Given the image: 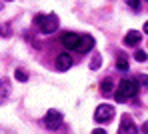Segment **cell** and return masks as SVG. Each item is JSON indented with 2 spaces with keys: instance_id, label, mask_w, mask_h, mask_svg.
I'll return each mask as SVG.
<instances>
[{
  "instance_id": "obj_12",
  "label": "cell",
  "mask_w": 148,
  "mask_h": 134,
  "mask_svg": "<svg viewBox=\"0 0 148 134\" xmlns=\"http://www.w3.org/2000/svg\"><path fill=\"white\" fill-rule=\"evenodd\" d=\"M116 68H118V70H128V58H126L124 54L118 56V60H116Z\"/></svg>"
},
{
  "instance_id": "obj_19",
  "label": "cell",
  "mask_w": 148,
  "mask_h": 134,
  "mask_svg": "<svg viewBox=\"0 0 148 134\" xmlns=\"http://www.w3.org/2000/svg\"><path fill=\"white\" fill-rule=\"evenodd\" d=\"M92 134H106L104 128H96V130H92Z\"/></svg>"
},
{
  "instance_id": "obj_14",
  "label": "cell",
  "mask_w": 148,
  "mask_h": 134,
  "mask_svg": "<svg viewBox=\"0 0 148 134\" xmlns=\"http://www.w3.org/2000/svg\"><path fill=\"white\" fill-rule=\"evenodd\" d=\"M16 80L26 82V80H28V72H26V70H22V68H16Z\"/></svg>"
},
{
  "instance_id": "obj_13",
  "label": "cell",
  "mask_w": 148,
  "mask_h": 134,
  "mask_svg": "<svg viewBox=\"0 0 148 134\" xmlns=\"http://www.w3.org/2000/svg\"><path fill=\"white\" fill-rule=\"evenodd\" d=\"M100 60H102L100 54H94V56H92V62H90V68H92V70H98L100 68V64H102Z\"/></svg>"
},
{
  "instance_id": "obj_1",
  "label": "cell",
  "mask_w": 148,
  "mask_h": 134,
  "mask_svg": "<svg viewBox=\"0 0 148 134\" xmlns=\"http://www.w3.org/2000/svg\"><path fill=\"white\" fill-rule=\"evenodd\" d=\"M136 92H138V82L132 80V78H124V80H120L118 88H116L114 98H116V102H126V100H130Z\"/></svg>"
},
{
  "instance_id": "obj_6",
  "label": "cell",
  "mask_w": 148,
  "mask_h": 134,
  "mask_svg": "<svg viewBox=\"0 0 148 134\" xmlns=\"http://www.w3.org/2000/svg\"><path fill=\"white\" fill-rule=\"evenodd\" d=\"M118 134H138V128H136V124L132 122L130 116H122V122H120Z\"/></svg>"
},
{
  "instance_id": "obj_20",
  "label": "cell",
  "mask_w": 148,
  "mask_h": 134,
  "mask_svg": "<svg viewBox=\"0 0 148 134\" xmlns=\"http://www.w3.org/2000/svg\"><path fill=\"white\" fill-rule=\"evenodd\" d=\"M142 132L148 134V122H144V124H142Z\"/></svg>"
},
{
  "instance_id": "obj_15",
  "label": "cell",
  "mask_w": 148,
  "mask_h": 134,
  "mask_svg": "<svg viewBox=\"0 0 148 134\" xmlns=\"http://www.w3.org/2000/svg\"><path fill=\"white\" fill-rule=\"evenodd\" d=\"M10 34H12V30H10V24H2V26H0V36H6V38H8Z\"/></svg>"
},
{
  "instance_id": "obj_17",
  "label": "cell",
  "mask_w": 148,
  "mask_h": 134,
  "mask_svg": "<svg viewBox=\"0 0 148 134\" xmlns=\"http://www.w3.org/2000/svg\"><path fill=\"white\" fill-rule=\"evenodd\" d=\"M126 4H128L130 8H134V10L140 8V0H126Z\"/></svg>"
},
{
  "instance_id": "obj_7",
  "label": "cell",
  "mask_w": 148,
  "mask_h": 134,
  "mask_svg": "<svg viewBox=\"0 0 148 134\" xmlns=\"http://www.w3.org/2000/svg\"><path fill=\"white\" fill-rule=\"evenodd\" d=\"M72 66V58H70V54H58L56 56V68L60 70V72H64V70H68Z\"/></svg>"
},
{
  "instance_id": "obj_16",
  "label": "cell",
  "mask_w": 148,
  "mask_h": 134,
  "mask_svg": "<svg viewBox=\"0 0 148 134\" xmlns=\"http://www.w3.org/2000/svg\"><path fill=\"white\" fill-rule=\"evenodd\" d=\"M134 58H136L138 62H144V60L148 58V54L144 52V50H136V52H134Z\"/></svg>"
},
{
  "instance_id": "obj_8",
  "label": "cell",
  "mask_w": 148,
  "mask_h": 134,
  "mask_svg": "<svg viewBox=\"0 0 148 134\" xmlns=\"http://www.w3.org/2000/svg\"><path fill=\"white\" fill-rule=\"evenodd\" d=\"M12 86H10V80L8 78H0V104L8 100V94H10Z\"/></svg>"
},
{
  "instance_id": "obj_11",
  "label": "cell",
  "mask_w": 148,
  "mask_h": 134,
  "mask_svg": "<svg viewBox=\"0 0 148 134\" xmlns=\"http://www.w3.org/2000/svg\"><path fill=\"white\" fill-rule=\"evenodd\" d=\"M112 88H114V84H112V80H110V78L102 80V84H100V90H102V94H110V92H112Z\"/></svg>"
},
{
  "instance_id": "obj_9",
  "label": "cell",
  "mask_w": 148,
  "mask_h": 134,
  "mask_svg": "<svg viewBox=\"0 0 148 134\" xmlns=\"http://www.w3.org/2000/svg\"><path fill=\"white\" fill-rule=\"evenodd\" d=\"M142 40V34L138 32V30H130L128 34H126V38H124V44L126 46H134V44H138Z\"/></svg>"
},
{
  "instance_id": "obj_4",
  "label": "cell",
  "mask_w": 148,
  "mask_h": 134,
  "mask_svg": "<svg viewBox=\"0 0 148 134\" xmlns=\"http://www.w3.org/2000/svg\"><path fill=\"white\" fill-rule=\"evenodd\" d=\"M60 122H62V114H60L58 110H48V112H46V116H44V126H46V128L54 130V128L60 126Z\"/></svg>"
},
{
  "instance_id": "obj_10",
  "label": "cell",
  "mask_w": 148,
  "mask_h": 134,
  "mask_svg": "<svg viewBox=\"0 0 148 134\" xmlns=\"http://www.w3.org/2000/svg\"><path fill=\"white\" fill-rule=\"evenodd\" d=\"M94 46V38L92 36H80V44H78V52H88Z\"/></svg>"
},
{
  "instance_id": "obj_3",
  "label": "cell",
  "mask_w": 148,
  "mask_h": 134,
  "mask_svg": "<svg viewBox=\"0 0 148 134\" xmlns=\"http://www.w3.org/2000/svg\"><path fill=\"white\" fill-rule=\"evenodd\" d=\"M114 118V108L110 104H100L96 110H94V120L96 122H108Z\"/></svg>"
},
{
  "instance_id": "obj_5",
  "label": "cell",
  "mask_w": 148,
  "mask_h": 134,
  "mask_svg": "<svg viewBox=\"0 0 148 134\" xmlns=\"http://www.w3.org/2000/svg\"><path fill=\"white\" fill-rule=\"evenodd\" d=\"M60 42H62V46H64V48H68V50H76V48H78V44H80V34L66 32V34H62Z\"/></svg>"
},
{
  "instance_id": "obj_2",
  "label": "cell",
  "mask_w": 148,
  "mask_h": 134,
  "mask_svg": "<svg viewBox=\"0 0 148 134\" xmlns=\"http://www.w3.org/2000/svg\"><path fill=\"white\" fill-rule=\"evenodd\" d=\"M34 24H38L42 34H52L58 28L60 20L56 14H38V16H34Z\"/></svg>"
},
{
  "instance_id": "obj_21",
  "label": "cell",
  "mask_w": 148,
  "mask_h": 134,
  "mask_svg": "<svg viewBox=\"0 0 148 134\" xmlns=\"http://www.w3.org/2000/svg\"><path fill=\"white\" fill-rule=\"evenodd\" d=\"M144 32H146V34H148V22H146V24H144Z\"/></svg>"
},
{
  "instance_id": "obj_18",
  "label": "cell",
  "mask_w": 148,
  "mask_h": 134,
  "mask_svg": "<svg viewBox=\"0 0 148 134\" xmlns=\"http://www.w3.org/2000/svg\"><path fill=\"white\" fill-rule=\"evenodd\" d=\"M140 78V84H144V86H148V76H138Z\"/></svg>"
}]
</instances>
